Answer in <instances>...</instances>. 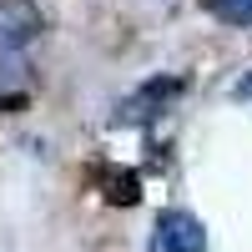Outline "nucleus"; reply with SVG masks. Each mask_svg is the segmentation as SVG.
<instances>
[{
  "mask_svg": "<svg viewBox=\"0 0 252 252\" xmlns=\"http://www.w3.org/2000/svg\"><path fill=\"white\" fill-rule=\"evenodd\" d=\"M152 252H207V232H202L197 217L182 212V207H166V212L157 217Z\"/></svg>",
  "mask_w": 252,
  "mask_h": 252,
  "instance_id": "obj_1",
  "label": "nucleus"
},
{
  "mask_svg": "<svg viewBox=\"0 0 252 252\" xmlns=\"http://www.w3.org/2000/svg\"><path fill=\"white\" fill-rule=\"evenodd\" d=\"M35 35H40V10L31 0H5V10H0V40H5L10 51H20V46H31Z\"/></svg>",
  "mask_w": 252,
  "mask_h": 252,
  "instance_id": "obj_3",
  "label": "nucleus"
},
{
  "mask_svg": "<svg viewBox=\"0 0 252 252\" xmlns=\"http://www.w3.org/2000/svg\"><path fill=\"white\" fill-rule=\"evenodd\" d=\"M202 10H212L227 26H252V0H202Z\"/></svg>",
  "mask_w": 252,
  "mask_h": 252,
  "instance_id": "obj_5",
  "label": "nucleus"
},
{
  "mask_svg": "<svg viewBox=\"0 0 252 252\" xmlns=\"http://www.w3.org/2000/svg\"><path fill=\"white\" fill-rule=\"evenodd\" d=\"M96 187H101V197H106L111 207H136L141 202V177L131 172V166H101Z\"/></svg>",
  "mask_w": 252,
  "mask_h": 252,
  "instance_id": "obj_4",
  "label": "nucleus"
},
{
  "mask_svg": "<svg viewBox=\"0 0 252 252\" xmlns=\"http://www.w3.org/2000/svg\"><path fill=\"white\" fill-rule=\"evenodd\" d=\"M187 91V76H161V81H152V86H141L131 101L121 106V116L116 121H152L157 116V106H166V101H177Z\"/></svg>",
  "mask_w": 252,
  "mask_h": 252,
  "instance_id": "obj_2",
  "label": "nucleus"
}]
</instances>
